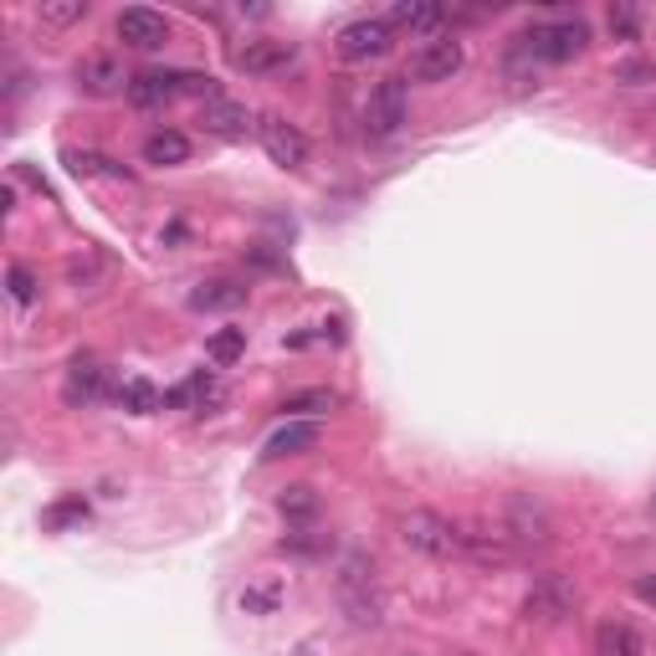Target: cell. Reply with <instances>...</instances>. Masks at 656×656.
I'll use <instances>...</instances> for the list:
<instances>
[{
	"label": "cell",
	"instance_id": "cell-21",
	"mask_svg": "<svg viewBox=\"0 0 656 656\" xmlns=\"http://www.w3.org/2000/svg\"><path fill=\"white\" fill-rule=\"evenodd\" d=\"M190 159V139L180 134V129H154L150 139H144V165H186Z\"/></svg>",
	"mask_w": 656,
	"mask_h": 656
},
{
	"label": "cell",
	"instance_id": "cell-31",
	"mask_svg": "<svg viewBox=\"0 0 656 656\" xmlns=\"http://www.w3.org/2000/svg\"><path fill=\"white\" fill-rule=\"evenodd\" d=\"M5 287H11L16 303H32L36 298V272L26 267V262H11V267H5Z\"/></svg>",
	"mask_w": 656,
	"mask_h": 656
},
{
	"label": "cell",
	"instance_id": "cell-7",
	"mask_svg": "<svg viewBox=\"0 0 656 656\" xmlns=\"http://www.w3.org/2000/svg\"><path fill=\"white\" fill-rule=\"evenodd\" d=\"M462 68H467V47L456 36H426L421 47L410 51V77L416 83H452Z\"/></svg>",
	"mask_w": 656,
	"mask_h": 656
},
{
	"label": "cell",
	"instance_id": "cell-27",
	"mask_svg": "<svg viewBox=\"0 0 656 656\" xmlns=\"http://www.w3.org/2000/svg\"><path fill=\"white\" fill-rule=\"evenodd\" d=\"M241 354H247V329H216L205 338V359L211 365H236Z\"/></svg>",
	"mask_w": 656,
	"mask_h": 656
},
{
	"label": "cell",
	"instance_id": "cell-5",
	"mask_svg": "<svg viewBox=\"0 0 656 656\" xmlns=\"http://www.w3.org/2000/svg\"><path fill=\"white\" fill-rule=\"evenodd\" d=\"M405 118H410V87H405V77H380L370 87V98H365V134L370 139L401 134Z\"/></svg>",
	"mask_w": 656,
	"mask_h": 656
},
{
	"label": "cell",
	"instance_id": "cell-11",
	"mask_svg": "<svg viewBox=\"0 0 656 656\" xmlns=\"http://www.w3.org/2000/svg\"><path fill=\"white\" fill-rule=\"evenodd\" d=\"M114 32L123 47L134 51H159L169 41V21L159 16V11H150V5H129V11H118Z\"/></svg>",
	"mask_w": 656,
	"mask_h": 656
},
{
	"label": "cell",
	"instance_id": "cell-10",
	"mask_svg": "<svg viewBox=\"0 0 656 656\" xmlns=\"http://www.w3.org/2000/svg\"><path fill=\"white\" fill-rule=\"evenodd\" d=\"M257 139H262V150H267L272 165L283 169H303L308 165V139L298 123H287L283 114H262L257 118Z\"/></svg>",
	"mask_w": 656,
	"mask_h": 656
},
{
	"label": "cell",
	"instance_id": "cell-8",
	"mask_svg": "<svg viewBox=\"0 0 656 656\" xmlns=\"http://www.w3.org/2000/svg\"><path fill=\"white\" fill-rule=\"evenodd\" d=\"M574 606H580V589H574L570 574H539L534 589H528V600H523V616L554 625L564 616H574Z\"/></svg>",
	"mask_w": 656,
	"mask_h": 656
},
{
	"label": "cell",
	"instance_id": "cell-26",
	"mask_svg": "<svg viewBox=\"0 0 656 656\" xmlns=\"http://www.w3.org/2000/svg\"><path fill=\"white\" fill-rule=\"evenodd\" d=\"M283 554H298V559H319L334 549V534H319V528H293V534H283V544H277Z\"/></svg>",
	"mask_w": 656,
	"mask_h": 656
},
{
	"label": "cell",
	"instance_id": "cell-17",
	"mask_svg": "<svg viewBox=\"0 0 656 656\" xmlns=\"http://www.w3.org/2000/svg\"><path fill=\"white\" fill-rule=\"evenodd\" d=\"M247 303V287L231 283V277H211V283H201L195 293H190V308L195 313H231V308Z\"/></svg>",
	"mask_w": 656,
	"mask_h": 656
},
{
	"label": "cell",
	"instance_id": "cell-3",
	"mask_svg": "<svg viewBox=\"0 0 656 656\" xmlns=\"http://www.w3.org/2000/svg\"><path fill=\"white\" fill-rule=\"evenodd\" d=\"M216 98V77H205V72H139L134 83H129V103L134 108H165L175 98Z\"/></svg>",
	"mask_w": 656,
	"mask_h": 656
},
{
	"label": "cell",
	"instance_id": "cell-1",
	"mask_svg": "<svg viewBox=\"0 0 656 656\" xmlns=\"http://www.w3.org/2000/svg\"><path fill=\"white\" fill-rule=\"evenodd\" d=\"M334 589H338V610H344V621H349L354 631H374V625L385 621L380 580H374V564L365 554H344Z\"/></svg>",
	"mask_w": 656,
	"mask_h": 656
},
{
	"label": "cell",
	"instance_id": "cell-22",
	"mask_svg": "<svg viewBox=\"0 0 656 656\" xmlns=\"http://www.w3.org/2000/svg\"><path fill=\"white\" fill-rule=\"evenodd\" d=\"M226 401V390H220L216 374H190L180 390H169L165 405H195V410H205V405H220Z\"/></svg>",
	"mask_w": 656,
	"mask_h": 656
},
{
	"label": "cell",
	"instance_id": "cell-12",
	"mask_svg": "<svg viewBox=\"0 0 656 656\" xmlns=\"http://www.w3.org/2000/svg\"><path fill=\"white\" fill-rule=\"evenodd\" d=\"M201 123H205V134H216V139H247L257 129V118L247 114V103L226 98V93L201 103Z\"/></svg>",
	"mask_w": 656,
	"mask_h": 656
},
{
	"label": "cell",
	"instance_id": "cell-2",
	"mask_svg": "<svg viewBox=\"0 0 656 656\" xmlns=\"http://www.w3.org/2000/svg\"><path fill=\"white\" fill-rule=\"evenodd\" d=\"M395 528H401L405 549H416V554H426V559H456L462 549H467V528H456L452 518H441V513H431V508H410V513H401Z\"/></svg>",
	"mask_w": 656,
	"mask_h": 656
},
{
	"label": "cell",
	"instance_id": "cell-24",
	"mask_svg": "<svg viewBox=\"0 0 656 656\" xmlns=\"http://www.w3.org/2000/svg\"><path fill=\"white\" fill-rule=\"evenodd\" d=\"M595 656H641V636L625 621H606L595 631Z\"/></svg>",
	"mask_w": 656,
	"mask_h": 656
},
{
	"label": "cell",
	"instance_id": "cell-14",
	"mask_svg": "<svg viewBox=\"0 0 656 656\" xmlns=\"http://www.w3.org/2000/svg\"><path fill=\"white\" fill-rule=\"evenodd\" d=\"M319 441H323L319 421H287L283 431H272V437H267L262 456H267V462H277V456H303V452H313Z\"/></svg>",
	"mask_w": 656,
	"mask_h": 656
},
{
	"label": "cell",
	"instance_id": "cell-35",
	"mask_svg": "<svg viewBox=\"0 0 656 656\" xmlns=\"http://www.w3.org/2000/svg\"><path fill=\"white\" fill-rule=\"evenodd\" d=\"M456 656H462V652H456Z\"/></svg>",
	"mask_w": 656,
	"mask_h": 656
},
{
	"label": "cell",
	"instance_id": "cell-33",
	"mask_svg": "<svg viewBox=\"0 0 656 656\" xmlns=\"http://www.w3.org/2000/svg\"><path fill=\"white\" fill-rule=\"evenodd\" d=\"M610 32L636 36V11H631V5H621V11H610Z\"/></svg>",
	"mask_w": 656,
	"mask_h": 656
},
{
	"label": "cell",
	"instance_id": "cell-20",
	"mask_svg": "<svg viewBox=\"0 0 656 656\" xmlns=\"http://www.w3.org/2000/svg\"><path fill=\"white\" fill-rule=\"evenodd\" d=\"M114 401H118V410H129V416H154V410H159V390H154V380H144V374H129V380L114 385Z\"/></svg>",
	"mask_w": 656,
	"mask_h": 656
},
{
	"label": "cell",
	"instance_id": "cell-30",
	"mask_svg": "<svg viewBox=\"0 0 656 656\" xmlns=\"http://www.w3.org/2000/svg\"><path fill=\"white\" fill-rule=\"evenodd\" d=\"M83 518H87L83 492H72V498H62V503H51L47 513H41V523H47V528H68V523H83Z\"/></svg>",
	"mask_w": 656,
	"mask_h": 656
},
{
	"label": "cell",
	"instance_id": "cell-4",
	"mask_svg": "<svg viewBox=\"0 0 656 656\" xmlns=\"http://www.w3.org/2000/svg\"><path fill=\"white\" fill-rule=\"evenodd\" d=\"M589 41V26L585 21H544V26H534V32L518 36V47L534 57V62H574L580 51H585Z\"/></svg>",
	"mask_w": 656,
	"mask_h": 656
},
{
	"label": "cell",
	"instance_id": "cell-32",
	"mask_svg": "<svg viewBox=\"0 0 656 656\" xmlns=\"http://www.w3.org/2000/svg\"><path fill=\"white\" fill-rule=\"evenodd\" d=\"M72 175H118V169H108V159L103 154H68Z\"/></svg>",
	"mask_w": 656,
	"mask_h": 656
},
{
	"label": "cell",
	"instance_id": "cell-29",
	"mask_svg": "<svg viewBox=\"0 0 656 656\" xmlns=\"http://www.w3.org/2000/svg\"><path fill=\"white\" fill-rule=\"evenodd\" d=\"M36 16H41V26H72L87 16V0H41Z\"/></svg>",
	"mask_w": 656,
	"mask_h": 656
},
{
	"label": "cell",
	"instance_id": "cell-19",
	"mask_svg": "<svg viewBox=\"0 0 656 656\" xmlns=\"http://www.w3.org/2000/svg\"><path fill=\"white\" fill-rule=\"evenodd\" d=\"M441 21H446V11L426 5V0H401L390 11V26H405V32H421V36H441Z\"/></svg>",
	"mask_w": 656,
	"mask_h": 656
},
{
	"label": "cell",
	"instance_id": "cell-23",
	"mask_svg": "<svg viewBox=\"0 0 656 656\" xmlns=\"http://www.w3.org/2000/svg\"><path fill=\"white\" fill-rule=\"evenodd\" d=\"M467 559H477V564H513L518 559V549L503 539V528L498 534H467V549H462Z\"/></svg>",
	"mask_w": 656,
	"mask_h": 656
},
{
	"label": "cell",
	"instance_id": "cell-16",
	"mask_svg": "<svg viewBox=\"0 0 656 656\" xmlns=\"http://www.w3.org/2000/svg\"><path fill=\"white\" fill-rule=\"evenodd\" d=\"M287 600V585L277 580V574H257V580H247V589H241V610L247 616H257V621H267V616H277Z\"/></svg>",
	"mask_w": 656,
	"mask_h": 656
},
{
	"label": "cell",
	"instance_id": "cell-15",
	"mask_svg": "<svg viewBox=\"0 0 656 656\" xmlns=\"http://www.w3.org/2000/svg\"><path fill=\"white\" fill-rule=\"evenodd\" d=\"M134 77H123V68H118L114 57H83L77 62V87L83 93H93V98H108V93H118V87H129Z\"/></svg>",
	"mask_w": 656,
	"mask_h": 656
},
{
	"label": "cell",
	"instance_id": "cell-34",
	"mask_svg": "<svg viewBox=\"0 0 656 656\" xmlns=\"http://www.w3.org/2000/svg\"><path fill=\"white\" fill-rule=\"evenodd\" d=\"M631 589H636L641 606H652V610H656V574H636V585H631Z\"/></svg>",
	"mask_w": 656,
	"mask_h": 656
},
{
	"label": "cell",
	"instance_id": "cell-9",
	"mask_svg": "<svg viewBox=\"0 0 656 656\" xmlns=\"http://www.w3.org/2000/svg\"><path fill=\"white\" fill-rule=\"evenodd\" d=\"M390 47H395V26L380 16H359L334 36V51L344 62H374V57H385Z\"/></svg>",
	"mask_w": 656,
	"mask_h": 656
},
{
	"label": "cell",
	"instance_id": "cell-6",
	"mask_svg": "<svg viewBox=\"0 0 656 656\" xmlns=\"http://www.w3.org/2000/svg\"><path fill=\"white\" fill-rule=\"evenodd\" d=\"M503 539L513 544V549H544V544L554 539V518H549V508L539 503V498H528V492H518V498H508L503 508Z\"/></svg>",
	"mask_w": 656,
	"mask_h": 656
},
{
	"label": "cell",
	"instance_id": "cell-28",
	"mask_svg": "<svg viewBox=\"0 0 656 656\" xmlns=\"http://www.w3.org/2000/svg\"><path fill=\"white\" fill-rule=\"evenodd\" d=\"M334 405H338L334 390H293L277 410H283V416H323V410H334Z\"/></svg>",
	"mask_w": 656,
	"mask_h": 656
},
{
	"label": "cell",
	"instance_id": "cell-18",
	"mask_svg": "<svg viewBox=\"0 0 656 656\" xmlns=\"http://www.w3.org/2000/svg\"><path fill=\"white\" fill-rule=\"evenodd\" d=\"M293 41H247V47H236V68L241 72H277L293 62Z\"/></svg>",
	"mask_w": 656,
	"mask_h": 656
},
{
	"label": "cell",
	"instance_id": "cell-25",
	"mask_svg": "<svg viewBox=\"0 0 656 656\" xmlns=\"http://www.w3.org/2000/svg\"><path fill=\"white\" fill-rule=\"evenodd\" d=\"M277 513H283L287 523H308L319 513V492L308 488V482H293V488L277 492Z\"/></svg>",
	"mask_w": 656,
	"mask_h": 656
},
{
	"label": "cell",
	"instance_id": "cell-13",
	"mask_svg": "<svg viewBox=\"0 0 656 656\" xmlns=\"http://www.w3.org/2000/svg\"><path fill=\"white\" fill-rule=\"evenodd\" d=\"M62 395H68V405H93L108 395V370H103L93 354H83V359H72L68 370V385H62Z\"/></svg>",
	"mask_w": 656,
	"mask_h": 656
}]
</instances>
